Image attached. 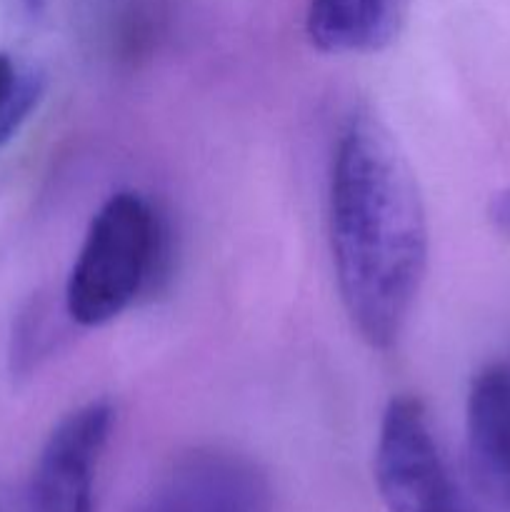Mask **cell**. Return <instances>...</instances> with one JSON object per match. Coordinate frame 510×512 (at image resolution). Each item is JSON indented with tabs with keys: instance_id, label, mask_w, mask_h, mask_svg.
<instances>
[{
	"instance_id": "1",
	"label": "cell",
	"mask_w": 510,
	"mask_h": 512,
	"mask_svg": "<svg viewBox=\"0 0 510 512\" xmlns=\"http://www.w3.org/2000/svg\"><path fill=\"white\" fill-rule=\"evenodd\" d=\"M328 243L340 303L373 350L403 335L428 270V218L413 168L368 110L340 128L328 173Z\"/></svg>"
},
{
	"instance_id": "2",
	"label": "cell",
	"mask_w": 510,
	"mask_h": 512,
	"mask_svg": "<svg viewBox=\"0 0 510 512\" xmlns=\"http://www.w3.org/2000/svg\"><path fill=\"white\" fill-rule=\"evenodd\" d=\"M168 240L158 210L118 190L90 218L65 283V313L80 328L113 323L163 273Z\"/></svg>"
},
{
	"instance_id": "3",
	"label": "cell",
	"mask_w": 510,
	"mask_h": 512,
	"mask_svg": "<svg viewBox=\"0 0 510 512\" xmlns=\"http://www.w3.org/2000/svg\"><path fill=\"white\" fill-rule=\"evenodd\" d=\"M373 470L388 512H475L445 463L428 410L413 395H398L383 410Z\"/></svg>"
},
{
	"instance_id": "4",
	"label": "cell",
	"mask_w": 510,
	"mask_h": 512,
	"mask_svg": "<svg viewBox=\"0 0 510 512\" xmlns=\"http://www.w3.org/2000/svg\"><path fill=\"white\" fill-rule=\"evenodd\" d=\"M130 512H273V488L248 455L205 445L170 460Z\"/></svg>"
},
{
	"instance_id": "5",
	"label": "cell",
	"mask_w": 510,
	"mask_h": 512,
	"mask_svg": "<svg viewBox=\"0 0 510 512\" xmlns=\"http://www.w3.org/2000/svg\"><path fill=\"white\" fill-rule=\"evenodd\" d=\"M113 423V405L105 400L65 415L40 448L20 512H93L95 478Z\"/></svg>"
},
{
	"instance_id": "6",
	"label": "cell",
	"mask_w": 510,
	"mask_h": 512,
	"mask_svg": "<svg viewBox=\"0 0 510 512\" xmlns=\"http://www.w3.org/2000/svg\"><path fill=\"white\" fill-rule=\"evenodd\" d=\"M468 463L478 488L510 510V365L493 363L470 383L465 405Z\"/></svg>"
},
{
	"instance_id": "7",
	"label": "cell",
	"mask_w": 510,
	"mask_h": 512,
	"mask_svg": "<svg viewBox=\"0 0 510 512\" xmlns=\"http://www.w3.org/2000/svg\"><path fill=\"white\" fill-rule=\"evenodd\" d=\"M413 0H310L305 35L328 55H368L388 48L403 30Z\"/></svg>"
},
{
	"instance_id": "8",
	"label": "cell",
	"mask_w": 510,
	"mask_h": 512,
	"mask_svg": "<svg viewBox=\"0 0 510 512\" xmlns=\"http://www.w3.org/2000/svg\"><path fill=\"white\" fill-rule=\"evenodd\" d=\"M43 98V78L33 65L0 53V148L23 128Z\"/></svg>"
},
{
	"instance_id": "9",
	"label": "cell",
	"mask_w": 510,
	"mask_h": 512,
	"mask_svg": "<svg viewBox=\"0 0 510 512\" xmlns=\"http://www.w3.org/2000/svg\"><path fill=\"white\" fill-rule=\"evenodd\" d=\"M488 215H490V223H493L500 233L510 238V188L495 195L493 203H490Z\"/></svg>"
}]
</instances>
